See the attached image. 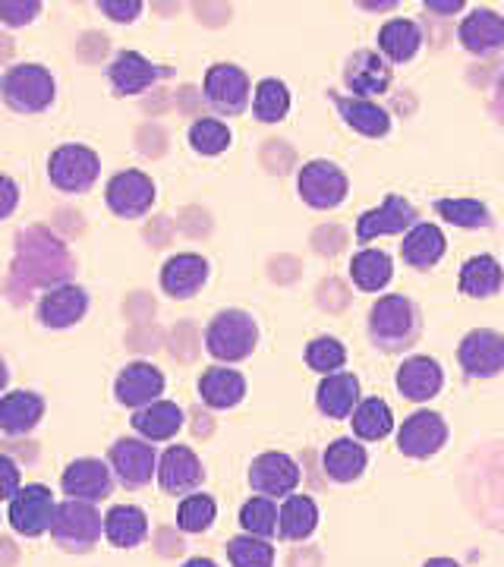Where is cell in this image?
<instances>
[{"label": "cell", "mask_w": 504, "mask_h": 567, "mask_svg": "<svg viewBox=\"0 0 504 567\" xmlns=\"http://www.w3.org/2000/svg\"><path fill=\"white\" fill-rule=\"evenodd\" d=\"M0 99L17 114H41L54 102V76L39 63H17L0 76Z\"/></svg>", "instance_id": "6da1fadb"}, {"label": "cell", "mask_w": 504, "mask_h": 567, "mask_svg": "<svg viewBox=\"0 0 504 567\" xmlns=\"http://www.w3.org/2000/svg\"><path fill=\"white\" fill-rule=\"evenodd\" d=\"M256 341H259V328L253 322V316L243 309H224L205 328V347L222 363L246 360L256 350Z\"/></svg>", "instance_id": "7a4b0ae2"}, {"label": "cell", "mask_w": 504, "mask_h": 567, "mask_svg": "<svg viewBox=\"0 0 504 567\" xmlns=\"http://www.w3.org/2000/svg\"><path fill=\"white\" fill-rule=\"evenodd\" d=\"M101 529H104V520L95 505L76 502V498L61 502L51 520V536L66 551H89L101 539Z\"/></svg>", "instance_id": "3957f363"}, {"label": "cell", "mask_w": 504, "mask_h": 567, "mask_svg": "<svg viewBox=\"0 0 504 567\" xmlns=\"http://www.w3.org/2000/svg\"><path fill=\"white\" fill-rule=\"evenodd\" d=\"M416 331V306L401 293H388L369 312V334L384 350H398L410 344Z\"/></svg>", "instance_id": "277c9868"}, {"label": "cell", "mask_w": 504, "mask_h": 567, "mask_svg": "<svg viewBox=\"0 0 504 567\" xmlns=\"http://www.w3.org/2000/svg\"><path fill=\"white\" fill-rule=\"evenodd\" d=\"M101 162L99 155L85 145H61L51 162H48V177L61 193H85L99 181Z\"/></svg>", "instance_id": "5b68a950"}, {"label": "cell", "mask_w": 504, "mask_h": 567, "mask_svg": "<svg viewBox=\"0 0 504 567\" xmlns=\"http://www.w3.org/2000/svg\"><path fill=\"white\" fill-rule=\"evenodd\" d=\"M54 511H58V502H54L51 488L41 486V483H32V486H22L17 492V498L10 502V514L7 517H10V527L17 529L20 536L35 539V536L51 529Z\"/></svg>", "instance_id": "8992f818"}, {"label": "cell", "mask_w": 504, "mask_h": 567, "mask_svg": "<svg viewBox=\"0 0 504 567\" xmlns=\"http://www.w3.org/2000/svg\"><path fill=\"white\" fill-rule=\"evenodd\" d=\"M297 189H300V199L312 208H335L347 199V174H343L338 164L331 162H309L302 164L300 177H297Z\"/></svg>", "instance_id": "52a82bcc"}, {"label": "cell", "mask_w": 504, "mask_h": 567, "mask_svg": "<svg viewBox=\"0 0 504 567\" xmlns=\"http://www.w3.org/2000/svg\"><path fill=\"white\" fill-rule=\"evenodd\" d=\"M249 486L265 498H287L300 486V466L284 451H265L249 466Z\"/></svg>", "instance_id": "ba28073f"}, {"label": "cell", "mask_w": 504, "mask_h": 567, "mask_svg": "<svg viewBox=\"0 0 504 567\" xmlns=\"http://www.w3.org/2000/svg\"><path fill=\"white\" fill-rule=\"evenodd\" d=\"M205 102L218 114H243L249 104V76L234 63H215L205 73Z\"/></svg>", "instance_id": "9c48e42d"}, {"label": "cell", "mask_w": 504, "mask_h": 567, "mask_svg": "<svg viewBox=\"0 0 504 567\" xmlns=\"http://www.w3.org/2000/svg\"><path fill=\"white\" fill-rule=\"evenodd\" d=\"M107 208L121 218H142L155 203V183L142 171H121L104 189Z\"/></svg>", "instance_id": "30bf717a"}, {"label": "cell", "mask_w": 504, "mask_h": 567, "mask_svg": "<svg viewBox=\"0 0 504 567\" xmlns=\"http://www.w3.org/2000/svg\"><path fill=\"white\" fill-rule=\"evenodd\" d=\"M457 357L470 379H492L504 369V338L492 328H476L461 341Z\"/></svg>", "instance_id": "8fae6325"}, {"label": "cell", "mask_w": 504, "mask_h": 567, "mask_svg": "<svg viewBox=\"0 0 504 567\" xmlns=\"http://www.w3.org/2000/svg\"><path fill=\"white\" fill-rule=\"evenodd\" d=\"M444 442H448V425L432 410H416L398 429V447L407 457H432L442 451Z\"/></svg>", "instance_id": "7c38bea8"}, {"label": "cell", "mask_w": 504, "mask_h": 567, "mask_svg": "<svg viewBox=\"0 0 504 567\" xmlns=\"http://www.w3.org/2000/svg\"><path fill=\"white\" fill-rule=\"evenodd\" d=\"M66 498H76V502H89L95 505L101 498H107L114 492V476H111V466L95 457H80L63 470L61 480Z\"/></svg>", "instance_id": "4fadbf2b"}, {"label": "cell", "mask_w": 504, "mask_h": 567, "mask_svg": "<svg viewBox=\"0 0 504 567\" xmlns=\"http://www.w3.org/2000/svg\"><path fill=\"white\" fill-rule=\"evenodd\" d=\"M111 466L123 486H145L158 473V451L140 439H121L111 447Z\"/></svg>", "instance_id": "5bb4252c"}, {"label": "cell", "mask_w": 504, "mask_h": 567, "mask_svg": "<svg viewBox=\"0 0 504 567\" xmlns=\"http://www.w3.org/2000/svg\"><path fill=\"white\" fill-rule=\"evenodd\" d=\"M416 208L401 199V196H388L379 208L360 215L357 221V240L360 244H369L376 237H384V234H407L413 224H416Z\"/></svg>", "instance_id": "9a60e30c"}, {"label": "cell", "mask_w": 504, "mask_h": 567, "mask_svg": "<svg viewBox=\"0 0 504 567\" xmlns=\"http://www.w3.org/2000/svg\"><path fill=\"white\" fill-rule=\"evenodd\" d=\"M343 82H347V89H350V99L372 102L376 95H384V92H388V85H391V70H388V63H384L376 51H357V54L347 61Z\"/></svg>", "instance_id": "2e32d148"}, {"label": "cell", "mask_w": 504, "mask_h": 567, "mask_svg": "<svg viewBox=\"0 0 504 567\" xmlns=\"http://www.w3.org/2000/svg\"><path fill=\"white\" fill-rule=\"evenodd\" d=\"M205 480L199 457L186 445H171L158 457V483L171 495H189L196 492Z\"/></svg>", "instance_id": "e0dca14e"}, {"label": "cell", "mask_w": 504, "mask_h": 567, "mask_svg": "<svg viewBox=\"0 0 504 567\" xmlns=\"http://www.w3.org/2000/svg\"><path fill=\"white\" fill-rule=\"evenodd\" d=\"M114 391H117V401H121L123 406H136V410H142V406L155 404V401L162 398L164 375L152 363H142L140 360V363L126 365L121 375H117Z\"/></svg>", "instance_id": "ac0fdd59"}, {"label": "cell", "mask_w": 504, "mask_h": 567, "mask_svg": "<svg viewBox=\"0 0 504 567\" xmlns=\"http://www.w3.org/2000/svg\"><path fill=\"white\" fill-rule=\"evenodd\" d=\"M107 76L114 82L117 95H140L152 82L171 76V70H162V66H155L152 61H145L140 51H121L114 58V63H111Z\"/></svg>", "instance_id": "d6986e66"}, {"label": "cell", "mask_w": 504, "mask_h": 567, "mask_svg": "<svg viewBox=\"0 0 504 567\" xmlns=\"http://www.w3.org/2000/svg\"><path fill=\"white\" fill-rule=\"evenodd\" d=\"M89 309V297L85 290L76 284H61V287H51L39 303V319L48 328H70L85 316Z\"/></svg>", "instance_id": "ffe728a7"}, {"label": "cell", "mask_w": 504, "mask_h": 567, "mask_svg": "<svg viewBox=\"0 0 504 567\" xmlns=\"http://www.w3.org/2000/svg\"><path fill=\"white\" fill-rule=\"evenodd\" d=\"M457 39L464 44L470 54H495L504 48V17L495 10H473L461 29Z\"/></svg>", "instance_id": "44dd1931"}, {"label": "cell", "mask_w": 504, "mask_h": 567, "mask_svg": "<svg viewBox=\"0 0 504 567\" xmlns=\"http://www.w3.org/2000/svg\"><path fill=\"white\" fill-rule=\"evenodd\" d=\"M442 365L435 363L432 357H410L407 363L398 369V388L407 401L413 404H425L442 391Z\"/></svg>", "instance_id": "7402d4cb"}, {"label": "cell", "mask_w": 504, "mask_h": 567, "mask_svg": "<svg viewBox=\"0 0 504 567\" xmlns=\"http://www.w3.org/2000/svg\"><path fill=\"white\" fill-rule=\"evenodd\" d=\"M205 281H208V262L202 256H196V252L171 256L162 268V287L171 297H177V300L196 297V290H202Z\"/></svg>", "instance_id": "603a6c76"}, {"label": "cell", "mask_w": 504, "mask_h": 567, "mask_svg": "<svg viewBox=\"0 0 504 567\" xmlns=\"http://www.w3.org/2000/svg\"><path fill=\"white\" fill-rule=\"evenodd\" d=\"M44 401L35 391H10L0 398V429L7 435H25L41 423Z\"/></svg>", "instance_id": "cb8c5ba5"}, {"label": "cell", "mask_w": 504, "mask_h": 567, "mask_svg": "<svg viewBox=\"0 0 504 567\" xmlns=\"http://www.w3.org/2000/svg\"><path fill=\"white\" fill-rule=\"evenodd\" d=\"M316 404L331 420L350 416L357 410V404H360V382H357V375H350V372L325 375V382L319 385V394H316Z\"/></svg>", "instance_id": "d4e9b609"}, {"label": "cell", "mask_w": 504, "mask_h": 567, "mask_svg": "<svg viewBox=\"0 0 504 567\" xmlns=\"http://www.w3.org/2000/svg\"><path fill=\"white\" fill-rule=\"evenodd\" d=\"M199 394L208 406L227 410V406H237L243 401V394H246V379H243L237 369L212 365L208 372H202Z\"/></svg>", "instance_id": "484cf974"}, {"label": "cell", "mask_w": 504, "mask_h": 567, "mask_svg": "<svg viewBox=\"0 0 504 567\" xmlns=\"http://www.w3.org/2000/svg\"><path fill=\"white\" fill-rule=\"evenodd\" d=\"M148 533V517L136 505H117L104 514V536L117 548H136Z\"/></svg>", "instance_id": "4316f807"}, {"label": "cell", "mask_w": 504, "mask_h": 567, "mask_svg": "<svg viewBox=\"0 0 504 567\" xmlns=\"http://www.w3.org/2000/svg\"><path fill=\"white\" fill-rule=\"evenodd\" d=\"M401 256L413 268H432L444 256V234L435 224H413L403 234Z\"/></svg>", "instance_id": "83f0119b"}, {"label": "cell", "mask_w": 504, "mask_h": 567, "mask_svg": "<svg viewBox=\"0 0 504 567\" xmlns=\"http://www.w3.org/2000/svg\"><path fill=\"white\" fill-rule=\"evenodd\" d=\"M366 464H369L366 447L360 442H353V439H338V442H331V445L325 447L322 454V470L335 483H353V480H360Z\"/></svg>", "instance_id": "f1b7e54d"}, {"label": "cell", "mask_w": 504, "mask_h": 567, "mask_svg": "<svg viewBox=\"0 0 504 567\" xmlns=\"http://www.w3.org/2000/svg\"><path fill=\"white\" fill-rule=\"evenodd\" d=\"M183 425V410L171 401H155V404L142 406L133 416V429L140 432L145 442H164L174 439L177 429Z\"/></svg>", "instance_id": "f546056e"}, {"label": "cell", "mask_w": 504, "mask_h": 567, "mask_svg": "<svg viewBox=\"0 0 504 567\" xmlns=\"http://www.w3.org/2000/svg\"><path fill=\"white\" fill-rule=\"evenodd\" d=\"M420 44H423V32H420V25L413 20L384 22L382 32H379V48H382V54L391 63L413 61Z\"/></svg>", "instance_id": "4dcf8cb0"}, {"label": "cell", "mask_w": 504, "mask_h": 567, "mask_svg": "<svg viewBox=\"0 0 504 567\" xmlns=\"http://www.w3.org/2000/svg\"><path fill=\"white\" fill-rule=\"evenodd\" d=\"M319 527V507L309 495H287L278 511V529L284 539H309Z\"/></svg>", "instance_id": "1f68e13d"}, {"label": "cell", "mask_w": 504, "mask_h": 567, "mask_svg": "<svg viewBox=\"0 0 504 567\" xmlns=\"http://www.w3.org/2000/svg\"><path fill=\"white\" fill-rule=\"evenodd\" d=\"M504 281L502 265L495 256H473L461 268V290L466 297H492Z\"/></svg>", "instance_id": "d6a6232c"}, {"label": "cell", "mask_w": 504, "mask_h": 567, "mask_svg": "<svg viewBox=\"0 0 504 567\" xmlns=\"http://www.w3.org/2000/svg\"><path fill=\"white\" fill-rule=\"evenodd\" d=\"M338 111H341V117L347 126H353L357 133L372 136V140H379V136H384V133L391 130L388 111L379 107L376 102H363V99H338Z\"/></svg>", "instance_id": "836d02e7"}, {"label": "cell", "mask_w": 504, "mask_h": 567, "mask_svg": "<svg viewBox=\"0 0 504 567\" xmlns=\"http://www.w3.org/2000/svg\"><path fill=\"white\" fill-rule=\"evenodd\" d=\"M350 420H353V435L360 442H379V439H384L394 429V413H391V406L384 404L382 398L360 401Z\"/></svg>", "instance_id": "e575fe53"}, {"label": "cell", "mask_w": 504, "mask_h": 567, "mask_svg": "<svg viewBox=\"0 0 504 567\" xmlns=\"http://www.w3.org/2000/svg\"><path fill=\"white\" fill-rule=\"evenodd\" d=\"M350 278H353V284L363 293L382 290L384 284L391 281V259H388V252H382V249H363V252H357L353 262H350Z\"/></svg>", "instance_id": "d590c367"}, {"label": "cell", "mask_w": 504, "mask_h": 567, "mask_svg": "<svg viewBox=\"0 0 504 567\" xmlns=\"http://www.w3.org/2000/svg\"><path fill=\"white\" fill-rule=\"evenodd\" d=\"M240 527L246 529V536L271 539L278 533V505L265 495L249 498L240 511Z\"/></svg>", "instance_id": "8d00e7d4"}, {"label": "cell", "mask_w": 504, "mask_h": 567, "mask_svg": "<svg viewBox=\"0 0 504 567\" xmlns=\"http://www.w3.org/2000/svg\"><path fill=\"white\" fill-rule=\"evenodd\" d=\"M253 111L263 123H278L287 117L290 111V92L281 80H263L256 85V99H253Z\"/></svg>", "instance_id": "74e56055"}, {"label": "cell", "mask_w": 504, "mask_h": 567, "mask_svg": "<svg viewBox=\"0 0 504 567\" xmlns=\"http://www.w3.org/2000/svg\"><path fill=\"white\" fill-rule=\"evenodd\" d=\"M227 558L234 567H275V548L259 536H234L227 543Z\"/></svg>", "instance_id": "f35d334b"}, {"label": "cell", "mask_w": 504, "mask_h": 567, "mask_svg": "<svg viewBox=\"0 0 504 567\" xmlns=\"http://www.w3.org/2000/svg\"><path fill=\"white\" fill-rule=\"evenodd\" d=\"M215 514H218L215 502L208 495H202V492H193L177 507V527L183 533H205V529L215 524Z\"/></svg>", "instance_id": "ab89813d"}, {"label": "cell", "mask_w": 504, "mask_h": 567, "mask_svg": "<svg viewBox=\"0 0 504 567\" xmlns=\"http://www.w3.org/2000/svg\"><path fill=\"white\" fill-rule=\"evenodd\" d=\"M189 145L199 155H222L230 145V130H227V123L215 121V117H202L189 126Z\"/></svg>", "instance_id": "60d3db41"}, {"label": "cell", "mask_w": 504, "mask_h": 567, "mask_svg": "<svg viewBox=\"0 0 504 567\" xmlns=\"http://www.w3.org/2000/svg\"><path fill=\"white\" fill-rule=\"evenodd\" d=\"M435 208L444 221L457 224V227H488L492 224L488 208L476 199H439Z\"/></svg>", "instance_id": "b9f144b4"}, {"label": "cell", "mask_w": 504, "mask_h": 567, "mask_svg": "<svg viewBox=\"0 0 504 567\" xmlns=\"http://www.w3.org/2000/svg\"><path fill=\"white\" fill-rule=\"evenodd\" d=\"M343 360H347V350L335 338H316L312 344L306 347V363L312 365L316 372H322V375L341 372Z\"/></svg>", "instance_id": "7bdbcfd3"}, {"label": "cell", "mask_w": 504, "mask_h": 567, "mask_svg": "<svg viewBox=\"0 0 504 567\" xmlns=\"http://www.w3.org/2000/svg\"><path fill=\"white\" fill-rule=\"evenodd\" d=\"M41 13L39 0H0V20L7 25H25Z\"/></svg>", "instance_id": "ee69618b"}, {"label": "cell", "mask_w": 504, "mask_h": 567, "mask_svg": "<svg viewBox=\"0 0 504 567\" xmlns=\"http://www.w3.org/2000/svg\"><path fill=\"white\" fill-rule=\"evenodd\" d=\"M20 488V466L10 457H0V502H13Z\"/></svg>", "instance_id": "f6af8a7d"}, {"label": "cell", "mask_w": 504, "mask_h": 567, "mask_svg": "<svg viewBox=\"0 0 504 567\" xmlns=\"http://www.w3.org/2000/svg\"><path fill=\"white\" fill-rule=\"evenodd\" d=\"M99 10L101 13H107L111 20L133 22L142 13V3L140 0H126V3H117V0H101Z\"/></svg>", "instance_id": "bcb514c9"}, {"label": "cell", "mask_w": 504, "mask_h": 567, "mask_svg": "<svg viewBox=\"0 0 504 567\" xmlns=\"http://www.w3.org/2000/svg\"><path fill=\"white\" fill-rule=\"evenodd\" d=\"M20 205V186L10 181L7 174H0V221L10 218Z\"/></svg>", "instance_id": "7dc6e473"}, {"label": "cell", "mask_w": 504, "mask_h": 567, "mask_svg": "<svg viewBox=\"0 0 504 567\" xmlns=\"http://www.w3.org/2000/svg\"><path fill=\"white\" fill-rule=\"evenodd\" d=\"M464 7V0H425V10H435V13H454V10H461Z\"/></svg>", "instance_id": "c3c4849f"}, {"label": "cell", "mask_w": 504, "mask_h": 567, "mask_svg": "<svg viewBox=\"0 0 504 567\" xmlns=\"http://www.w3.org/2000/svg\"><path fill=\"white\" fill-rule=\"evenodd\" d=\"M423 567H461L454 558H429Z\"/></svg>", "instance_id": "681fc988"}, {"label": "cell", "mask_w": 504, "mask_h": 567, "mask_svg": "<svg viewBox=\"0 0 504 567\" xmlns=\"http://www.w3.org/2000/svg\"><path fill=\"white\" fill-rule=\"evenodd\" d=\"M183 567H218V565H215V561H208V558H189Z\"/></svg>", "instance_id": "f907efd6"}, {"label": "cell", "mask_w": 504, "mask_h": 567, "mask_svg": "<svg viewBox=\"0 0 504 567\" xmlns=\"http://www.w3.org/2000/svg\"><path fill=\"white\" fill-rule=\"evenodd\" d=\"M7 382H10V372H7V363L0 360V391L7 388Z\"/></svg>", "instance_id": "816d5d0a"}]
</instances>
